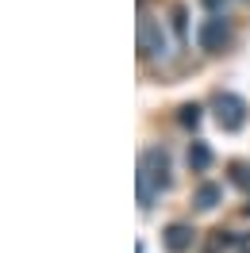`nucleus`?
Masks as SVG:
<instances>
[{"mask_svg": "<svg viewBox=\"0 0 250 253\" xmlns=\"http://www.w3.org/2000/svg\"><path fill=\"white\" fill-rule=\"evenodd\" d=\"M188 165H192L196 173H204V169L212 165V150H208L204 142H192V146H188Z\"/></svg>", "mask_w": 250, "mask_h": 253, "instance_id": "obj_7", "label": "nucleus"}, {"mask_svg": "<svg viewBox=\"0 0 250 253\" xmlns=\"http://www.w3.org/2000/svg\"><path fill=\"white\" fill-rule=\"evenodd\" d=\"M247 215H250V207H247Z\"/></svg>", "mask_w": 250, "mask_h": 253, "instance_id": "obj_12", "label": "nucleus"}, {"mask_svg": "<svg viewBox=\"0 0 250 253\" xmlns=\"http://www.w3.org/2000/svg\"><path fill=\"white\" fill-rule=\"evenodd\" d=\"M204 4H212V8H216V4H223V0H204Z\"/></svg>", "mask_w": 250, "mask_h": 253, "instance_id": "obj_11", "label": "nucleus"}, {"mask_svg": "<svg viewBox=\"0 0 250 253\" xmlns=\"http://www.w3.org/2000/svg\"><path fill=\"white\" fill-rule=\"evenodd\" d=\"M231 180L239 184V188L250 192V165H235V169H231Z\"/></svg>", "mask_w": 250, "mask_h": 253, "instance_id": "obj_9", "label": "nucleus"}, {"mask_svg": "<svg viewBox=\"0 0 250 253\" xmlns=\"http://www.w3.org/2000/svg\"><path fill=\"white\" fill-rule=\"evenodd\" d=\"M219 196H223V188H219V184H200V188H196V196H192V204L200 207V211H212V207L219 204Z\"/></svg>", "mask_w": 250, "mask_h": 253, "instance_id": "obj_6", "label": "nucleus"}, {"mask_svg": "<svg viewBox=\"0 0 250 253\" xmlns=\"http://www.w3.org/2000/svg\"><path fill=\"white\" fill-rule=\"evenodd\" d=\"M170 184V154L162 146H150L139 161V204L150 207L154 204V192Z\"/></svg>", "mask_w": 250, "mask_h": 253, "instance_id": "obj_1", "label": "nucleus"}, {"mask_svg": "<svg viewBox=\"0 0 250 253\" xmlns=\"http://www.w3.org/2000/svg\"><path fill=\"white\" fill-rule=\"evenodd\" d=\"M173 31L185 39V8H173Z\"/></svg>", "mask_w": 250, "mask_h": 253, "instance_id": "obj_10", "label": "nucleus"}, {"mask_svg": "<svg viewBox=\"0 0 250 253\" xmlns=\"http://www.w3.org/2000/svg\"><path fill=\"white\" fill-rule=\"evenodd\" d=\"M227 39H231V23L223 16H208L200 23V31H196V42H200L204 50H223Z\"/></svg>", "mask_w": 250, "mask_h": 253, "instance_id": "obj_3", "label": "nucleus"}, {"mask_svg": "<svg viewBox=\"0 0 250 253\" xmlns=\"http://www.w3.org/2000/svg\"><path fill=\"white\" fill-rule=\"evenodd\" d=\"M192 242H196V230H192L188 222H170V226H166V250L170 253H188Z\"/></svg>", "mask_w": 250, "mask_h": 253, "instance_id": "obj_5", "label": "nucleus"}, {"mask_svg": "<svg viewBox=\"0 0 250 253\" xmlns=\"http://www.w3.org/2000/svg\"><path fill=\"white\" fill-rule=\"evenodd\" d=\"M139 50L146 58H158V54H166V31H162V23L150 16L139 19Z\"/></svg>", "mask_w": 250, "mask_h": 253, "instance_id": "obj_4", "label": "nucleus"}, {"mask_svg": "<svg viewBox=\"0 0 250 253\" xmlns=\"http://www.w3.org/2000/svg\"><path fill=\"white\" fill-rule=\"evenodd\" d=\"M177 119H181V126H196V123H200V108H196V104H185Z\"/></svg>", "mask_w": 250, "mask_h": 253, "instance_id": "obj_8", "label": "nucleus"}, {"mask_svg": "<svg viewBox=\"0 0 250 253\" xmlns=\"http://www.w3.org/2000/svg\"><path fill=\"white\" fill-rule=\"evenodd\" d=\"M216 119L223 130H243V123H247V100L235 92H219L216 96Z\"/></svg>", "mask_w": 250, "mask_h": 253, "instance_id": "obj_2", "label": "nucleus"}]
</instances>
